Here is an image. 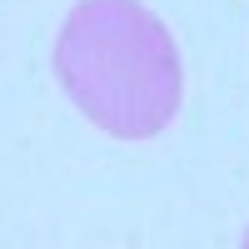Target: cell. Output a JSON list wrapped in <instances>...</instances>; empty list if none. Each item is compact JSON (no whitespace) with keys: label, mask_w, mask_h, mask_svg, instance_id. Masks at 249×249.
Wrapping results in <instances>:
<instances>
[{"label":"cell","mask_w":249,"mask_h":249,"mask_svg":"<svg viewBox=\"0 0 249 249\" xmlns=\"http://www.w3.org/2000/svg\"><path fill=\"white\" fill-rule=\"evenodd\" d=\"M55 75L115 140H150L179 110V50L135 0H80L55 40Z\"/></svg>","instance_id":"obj_1"}]
</instances>
